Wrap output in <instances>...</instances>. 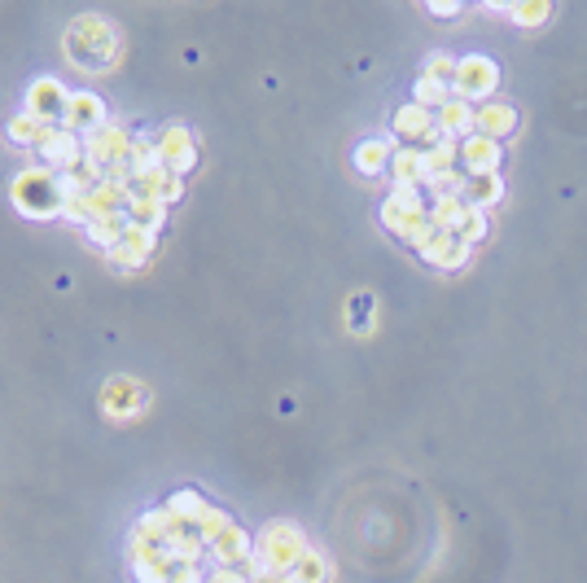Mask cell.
Masks as SVG:
<instances>
[{"label":"cell","mask_w":587,"mask_h":583,"mask_svg":"<svg viewBox=\"0 0 587 583\" xmlns=\"http://www.w3.org/2000/svg\"><path fill=\"white\" fill-rule=\"evenodd\" d=\"M101 123H110L106 119V106H101V97H92V93H71L66 97V110H62V123L57 128H71V132H92V128H101Z\"/></svg>","instance_id":"cell-5"},{"label":"cell","mask_w":587,"mask_h":583,"mask_svg":"<svg viewBox=\"0 0 587 583\" xmlns=\"http://www.w3.org/2000/svg\"><path fill=\"white\" fill-rule=\"evenodd\" d=\"M49 128H57V123H44V119H36V114L22 110L18 119L9 123V141H14V145H40V136Z\"/></svg>","instance_id":"cell-9"},{"label":"cell","mask_w":587,"mask_h":583,"mask_svg":"<svg viewBox=\"0 0 587 583\" xmlns=\"http://www.w3.org/2000/svg\"><path fill=\"white\" fill-rule=\"evenodd\" d=\"M66 88L57 84V79H36L27 93V114H36L44 123H62V110H66Z\"/></svg>","instance_id":"cell-6"},{"label":"cell","mask_w":587,"mask_h":583,"mask_svg":"<svg viewBox=\"0 0 587 583\" xmlns=\"http://www.w3.org/2000/svg\"><path fill=\"white\" fill-rule=\"evenodd\" d=\"M158 154H163V167L180 180L193 171V163H198V145H193L189 128H163L158 132Z\"/></svg>","instance_id":"cell-4"},{"label":"cell","mask_w":587,"mask_h":583,"mask_svg":"<svg viewBox=\"0 0 587 583\" xmlns=\"http://www.w3.org/2000/svg\"><path fill=\"white\" fill-rule=\"evenodd\" d=\"M123 57V36L110 18L84 14L66 27V62L84 75H106Z\"/></svg>","instance_id":"cell-1"},{"label":"cell","mask_w":587,"mask_h":583,"mask_svg":"<svg viewBox=\"0 0 587 583\" xmlns=\"http://www.w3.org/2000/svg\"><path fill=\"white\" fill-rule=\"evenodd\" d=\"M504 128H513V110L491 106V110L478 114V132H482V136H496V132H504Z\"/></svg>","instance_id":"cell-12"},{"label":"cell","mask_w":587,"mask_h":583,"mask_svg":"<svg viewBox=\"0 0 587 583\" xmlns=\"http://www.w3.org/2000/svg\"><path fill=\"white\" fill-rule=\"evenodd\" d=\"M154 242H158V233H149V228H128V237H123L119 246L110 250V264L114 268H141L149 255H154Z\"/></svg>","instance_id":"cell-7"},{"label":"cell","mask_w":587,"mask_h":583,"mask_svg":"<svg viewBox=\"0 0 587 583\" xmlns=\"http://www.w3.org/2000/svg\"><path fill=\"white\" fill-rule=\"evenodd\" d=\"M395 128L404 136H421V132H434V123H430V114H425L421 106H412V110H399Z\"/></svg>","instance_id":"cell-11"},{"label":"cell","mask_w":587,"mask_h":583,"mask_svg":"<svg viewBox=\"0 0 587 583\" xmlns=\"http://www.w3.org/2000/svg\"><path fill=\"white\" fill-rule=\"evenodd\" d=\"M101 408H106V417H114V421H132L149 408V391L141 382H132V377H114L106 391H101Z\"/></svg>","instance_id":"cell-3"},{"label":"cell","mask_w":587,"mask_h":583,"mask_svg":"<svg viewBox=\"0 0 587 583\" xmlns=\"http://www.w3.org/2000/svg\"><path fill=\"white\" fill-rule=\"evenodd\" d=\"M206 583H246V575H237V570H220V575H211Z\"/></svg>","instance_id":"cell-13"},{"label":"cell","mask_w":587,"mask_h":583,"mask_svg":"<svg viewBox=\"0 0 587 583\" xmlns=\"http://www.w3.org/2000/svg\"><path fill=\"white\" fill-rule=\"evenodd\" d=\"M386 154H390V150H386L382 141H368V145H360V150H355V167L373 176V171H382V167H386Z\"/></svg>","instance_id":"cell-10"},{"label":"cell","mask_w":587,"mask_h":583,"mask_svg":"<svg viewBox=\"0 0 587 583\" xmlns=\"http://www.w3.org/2000/svg\"><path fill=\"white\" fill-rule=\"evenodd\" d=\"M491 79H496V66L482 62V57H469V62H460V93H491Z\"/></svg>","instance_id":"cell-8"},{"label":"cell","mask_w":587,"mask_h":583,"mask_svg":"<svg viewBox=\"0 0 587 583\" xmlns=\"http://www.w3.org/2000/svg\"><path fill=\"white\" fill-rule=\"evenodd\" d=\"M14 202L36 220H62V189L49 167H27L14 176Z\"/></svg>","instance_id":"cell-2"},{"label":"cell","mask_w":587,"mask_h":583,"mask_svg":"<svg viewBox=\"0 0 587 583\" xmlns=\"http://www.w3.org/2000/svg\"><path fill=\"white\" fill-rule=\"evenodd\" d=\"M268 583H294V575H281V579H268Z\"/></svg>","instance_id":"cell-14"}]
</instances>
